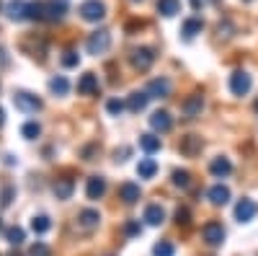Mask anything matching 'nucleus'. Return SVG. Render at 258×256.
<instances>
[{"label": "nucleus", "mask_w": 258, "mask_h": 256, "mask_svg": "<svg viewBox=\"0 0 258 256\" xmlns=\"http://www.w3.org/2000/svg\"><path fill=\"white\" fill-rule=\"evenodd\" d=\"M232 31H235V29H232L230 21H220V26H217V34H220V36L230 39V36H232Z\"/></svg>", "instance_id": "obj_41"}, {"label": "nucleus", "mask_w": 258, "mask_h": 256, "mask_svg": "<svg viewBox=\"0 0 258 256\" xmlns=\"http://www.w3.org/2000/svg\"><path fill=\"white\" fill-rule=\"evenodd\" d=\"M124 109H126V104L121 98H109V101H106V112H109L111 117H121Z\"/></svg>", "instance_id": "obj_35"}, {"label": "nucleus", "mask_w": 258, "mask_h": 256, "mask_svg": "<svg viewBox=\"0 0 258 256\" xmlns=\"http://www.w3.org/2000/svg\"><path fill=\"white\" fill-rule=\"evenodd\" d=\"M202 109H204V93H202V91H194V93L186 96L183 104H181V114H183L186 119L202 117Z\"/></svg>", "instance_id": "obj_5"}, {"label": "nucleus", "mask_w": 258, "mask_h": 256, "mask_svg": "<svg viewBox=\"0 0 258 256\" xmlns=\"http://www.w3.org/2000/svg\"><path fill=\"white\" fill-rule=\"evenodd\" d=\"M255 212H258V204L245 197V199H240L238 204H235V220L238 223H250L255 218Z\"/></svg>", "instance_id": "obj_8"}, {"label": "nucleus", "mask_w": 258, "mask_h": 256, "mask_svg": "<svg viewBox=\"0 0 258 256\" xmlns=\"http://www.w3.org/2000/svg\"><path fill=\"white\" fill-rule=\"evenodd\" d=\"M202 29H204V21H202V18H186L181 34H183L186 39H194L197 34H202Z\"/></svg>", "instance_id": "obj_26"}, {"label": "nucleus", "mask_w": 258, "mask_h": 256, "mask_svg": "<svg viewBox=\"0 0 258 256\" xmlns=\"http://www.w3.org/2000/svg\"><path fill=\"white\" fill-rule=\"evenodd\" d=\"M150 127H153L155 132L165 135V132H170V127H173V117H170L165 109H160V112H153V117H150Z\"/></svg>", "instance_id": "obj_11"}, {"label": "nucleus", "mask_w": 258, "mask_h": 256, "mask_svg": "<svg viewBox=\"0 0 258 256\" xmlns=\"http://www.w3.org/2000/svg\"><path fill=\"white\" fill-rule=\"evenodd\" d=\"M78 13H80L83 21H88V24H98V21L106 18V6L101 0H85V3H80Z\"/></svg>", "instance_id": "obj_1"}, {"label": "nucleus", "mask_w": 258, "mask_h": 256, "mask_svg": "<svg viewBox=\"0 0 258 256\" xmlns=\"http://www.w3.org/2000/svg\"><path fill=\"white\" fill-rule=\"evenodd\" d=\"M142 220H145L147 225H163V223H165V210H163L160 204H147Z\"/></svg>", "instance_id": "obj_20"}, {"label": "nucleus", "mask_w": 258, "mask_h": 256, "mask_svg": "<svg viewBox=\"0 0 258 256\" xmlns=\"http://www.w3.org/2000/svg\"><path fill=\"white\" fill-rule=\"evenodd\" d=\"M129 62H132L135 70L147 73L150 68H153V62H155V49H150V47H137L132 55H129Z\"/></svg>", "instance_id": "obj_3"}, {"label": "nucleus", "mask_w": 258, "mask_h": 256, "mask_svg": "<svg viewBox=\"0 0 258 256\" xmlns=\"http://www.w3.org/2000/svg\"><path fill=\"white\" fill-rule=\"evenodd\" d=\"M29 256H49V248H47V243L36 241V243L29 248Z\"/></svg>", "instance_id": "obj_38"}, {"label": "nucleus", "mask_w": 258, "mask_h": 256, "mask_svg": "<svg viewBox=\"0 0 258 256\" xmlns=\"http://www.w3.org/2000/svg\"><path fill=\"white\" fill-rule=\"evenodd\" d=\"M170 179H173V186H178V189H188L191 186V174L186 168H176L173 174H170Z\"/></svg>", "instance_id": "obj_29"}, {"label": "nucleus", "mask_w": 258, "mask_h": 256, "mask_svg": "<svg viewBox=\"0 0 258 256\" xmlns=\"http://www.w3.org/2000/svg\"><path fill=\"white\" fill-rule=\"evenodd\" d=\"M140 197H142V189H140V184L124 181V184L119 186V199H121L124 204H137V202H140Z\"/></svg>", "instance_id": "obj_12"}, {"label": "nucleus", "mask_w": 258, "mask_h": 256, "mask_svg": "<svg viewBox=\"0 0 258 256\" xmlns=\"http://www.w3.org/2000/svg\"><path fill=\"white\" fill-rule=\"evenodd\" d=\"M101 223V215H98V210H80V215H78V225L83 230H96Z\"/></svg>", "instance_id": "obj_16"}, {"label": "nucleus", "mask_w": 258, "mask_h": 256, "mask_svg": "<svg viewBox=\"0 0 258 256\" xmlns=\"http://www.w3.org/2000/svg\"><path fill=\"white\" fill-rule=\"evenodd\" d=\"M21 135H24L26 140H36V137L41 135V127H39V122H26L24 127H21Z\"/></svg>", "instance_id": "obj_33"}, {"label": "nucleus", "mask_w": 258, "mask_h": 256, "mask_svg": "<svg viewBox=\"0 0 258 256\" xmlns=\"http://www.w3.org/2000/svg\"><path fill=\"white\" fill-rule=\"evenodd\" d=\"M26 6L29 3H24V0H11V3L6 6V16L11 21H24L26 18Z\"/></svg>", "instance_id": "obj_24"}, {"label": "nucleus", "mask_w": 258, "mask_h": 256, "mask_svg": "<svg viewBox=\"0 0 258 256\" xmlns=\"http://www.w3.org/2000/svg\"><path fill=\"white\" fill-rule=\"evenodd\" d=\"M132 3H142V0H132Z\"/></svg>", "instance_id": "obj_44"}, {"label": "nucleus", "mask_w": 258, "mask_h": 256, "mask_svg": "<svg viewBox=\"0 0 258 256\" xmlns=\"http://www.w3.org/2000/svg\"><path fill=\"white\" fill-rule=\"evenodd\" d=\"M13 104H16V109H21L24 114H36L41 109V98L29 93V91H16L13 93Z\"/></svg>", "instance_id": "obj_4"}, {"label": "nucleus", "mask_w": 258, "mask_h": 256, "mask_svg": "<svg viewBox=\"0 0 258 256\" xmlns=\"http://www.w3.org/2000/svg\"><path fill=\"white\" fill-rule=\"evenodd\" d=\"M209 171H212V176H214V179H225V176L232 174V163H230V158L217 156V158L209 163Z\"/></svg>", "instance_id": "obj_14"}, {"label": "nucleus", "mask_w": 258, "mask_h": 256, "mask_svg": "<svg viewBox=\"0 0 258 256\" xmlns=\"http://www.w3.org/2000/svg\"><path fill=\"white\" fill-rule=\"evenodd\" d=\"M85 194H88V199H101L106 194V179L103 176H91L88 184H85Z\"/></svg>", "instance_id": "obj_15"}, {"label": "nucleus", "mask_w": 258, "mask_h": 256, "mask_svg": "<svg viewBox=\"0 0 258 256\" xmlns=\"http://www.w3.org/2000/svg\"><path fill=\"white\" fill-rule=\"evenodd\" d=\"M158 13L165 18H173L181 13V0H158Z\"/></svg>", "instance_id": "obj_25"}, {"label": "nucleus", "mask_w": 258, "mask_h": 256, "mask_svg": "<svg viewBox=\"0 0 258 256\" xmlns=\"http://www.w3.org/2000/svg\"><path fill=\"white\" fill-rule=\"evenodd\" d=\"M176 223H178V225H188V223H191V212H188L186 207H178V212H176Z\"/></svg>", "instance_id": "obj_40"}, {"label": "nucleus", "mask_w": 258, "mask_h": 256, "mask_svg": "<svg viewBox=\"0 0 258 256\" xmlns=\"http://www.w3.org/2000/svg\"><path fill=\"white\" fill-rule=\"evenodd\" d=\"M49 228H52V220H49L47 215H36V218L31 220V230L39 233V236H41V233H47Z\"/></svg>", "instance_id": "obj_31"}, {"label": "nucleus", "mask_w": 258, "mask_h": 256, "mask_svg": "<svg viewBox=\"0 0 258 256\" xmlns=\"http://www.w3.org/2000/svg\"><path fill=\"white\" fill-rule=\"evenodd\" d=\"M111 47V34L106 29H98L88 36V41H85V49H88V55H103L106 49Z\"/></svg>", "instance_id": "obj_2"}, {"label": "nucleus", "mask_w": 258, "mask_h": 256, "mask_svg": "<svg viewBox=\"0 0 258 256\" xmlns=\"http://www.w3.org/2000/svg\"><path fill=\"white\" fill-rule=\"evenodd\" d=\"M158 174V163H155V158H140V163H137V176L140 179H153Z\"/></svg>", "instance_id": "obj_23"}, {"label": "nucleus", "mask_w": 258, "mask_h": 256, "mask_svg": "<svg viewBox=\"0 0 258 256\" xmlns=\"http://www.w3.org/2000/svg\"><path fill=\"white\" fill-rule=\"evenodd\" d=\"M160 137L158 135H153V132H145V135H140V147L147 153V156H153V153H158L160 150Z\"/></svg>", "instance_id": "obj_22"}, {"label": "nucleus", "mask_w": 258, "mask_h": 256, "mask_svg": "<svg viewBox=\"0 0 258 256\" xmlns=\"http://www.w3.org/2000/svg\"><path fill=\"white\" fill-rule=\"evenodd\" d=\"M13 197H16V186H3V189H0V207L6 210L13 202Z\"/></svg>", "instance_id": "obj_36"}, {"label": "nucleus", "mask_w": 258, "mask_h": 256, "mask_svg": "<svg viewBox=\"0 0 258 256\" xmlns=\"http://www.w3.org/2000/svg\"><path fill=\"white\" fill-rule=\"evenodd\" d=\"M52 189H54V197L57 199H70L73 191H75V181L73 179H57Z\"/></svg>", "instance_id": "obj_21"}, {"label": "nucleus", "mask_w": 258, "mask_h": 256, "mask_svg": "<svg viewBox=\"0 0 258 256\" xmlns=\"http://www.w3.org/2000/svg\"><path fill=\"white\" fill-rule=\"evenodd\" d=\"M70 0H47V21H62Z\"/></svg>", "instance_id": "obj_19"}, {"label": "nucleus", "mask_w": 258, "mask_h": 256, "mask_svg": "<svg viewBox=\"0 0 258 256\" xmlns=\"http://www.w3.org/2000/svg\"><path fill=\"white\" fill-rule=\"evenodd\" d=\"M98 91H101V83H98V75H96V73L80 75V80H78V93H83V96H96Z\"/></svg>", "instance_id": "obj_10"}, {"label": "nucleus", "mask_w": 258, "mask_h": 256, "mask_svg": "<svg viewBox=\"0 0 258 256\" xmlns=\"http://www.w3.org/2000/svg\"><path fill=\"white\" fill-rule=\"evenodd\" d=\"M6 238H8V243H11V246H21V243L26 241V233H24V228L13 225V228H8V230H6Z\"/></svg>", "instance_id": "obj_30"}, {"label": "nucleus", "mask_w": 258, "mask_h": 256, "mask_svg": "<svg viewBox=\"0 0 258 256\" xmlns=\"http://www.w3.org/2000/svg\"><path fill=\"white\" fill-rule=\"evenodd\" d=\"M129 153H132V150H129V147H121V150H119V147H116V150H114V158H116L119 163H124V161L129 158Z\"/></svg>", "instance_id": "obj_42"}, {"label": "nucleus", "mask_w": 258, "mask_h": 256, "mask_svg": "<svg viewBox=\"0 0 258 256\" xmlns=\"http://www.w3.org/2000/svg\"><path fill=\"white\" fill-rule=\"evenodd\" d=\"M62 65H64V68H78V65H80V55L73 52V49L64 52V55H62Z\"/></svg>", "instance_id": "obj_37"}, {"label": "nucleus", "mask_w": 258, "mask_h": 256, "mask_svg": "<svg viewBox=\"0 0 258 256\" xmlns=\"http://www.w3.org/2000/svg\"><path fill=\"white\" fill-rule=\"evenodd\" d=\"M255 112H258V101H255Z\"/></svg>", "instance_id": "obj_45"}, {"label": "nucleus", "mask_w": 258, "mask_h": 256, "mask_svg": "<svg viewBox=\"0 0 258 256\" xmlns=\"http://www.w3.org/2000/svg\"><path fill=\"white\" fill-rule=\"evenodd\" d=\"M207 197H209V202H212V204L222 207V204H227V202H230V189H227L225 184H214V186L207 191Z\"/></svg>", "instance_id": "obj_17"}, {"label": "nucleus", "mask_w": 258, "mask_h": 256, "mask_svg": "<svg viewBox=\"0 0 258 256\" xmlns=\"http://www.w3.org/2000/svg\"><path fill=\"white\" fill-rule=\"evenodd\" d=\"M250 88H253V78H250V73H245V70H235V73L230 75V91H232V96H245Z\"/></svg>", "instance_id": "obj_6"}, {"label": "nucleus", "mask_w": 258, "mask_h": 256, "mask_svg": "<svg viewBox=\"0 0 258 256\" xmlns=\"http://www.w3.org/2000/svg\"><path fill=\"white\" fill-rule=\"evenodd\" d=\"M170 91H173V85H170L168 78H155V80H150V83H147V93H150V98H168Z\"/></svg>", "instance_id": "obj_9"}, {"label": "nucleus", "mask_w": 258, "mask_h": 256, "mask_svg": "<svg viewBox=\"0 0 258 256\" xmlns=\"http://www.w3.org/2000/svg\"><path fill=\"white\" fill-rule=\"evenodd\" d=\"M202 236H204V241L209 243V246H222L225 243V228L220 225V223H207L204 228H202Z\"/></svg>", "instance_id": "obj_7"}, {"label": "nucleus", "mask_w": 258, "mask_h": 256, "mask_svg": "<svg viewBox=\"0 0 258 256\" xmlns=\"http://www.w3.org/2000/svg\"><path fill=\"white\" fill-rule=\"evenodd\" d=\"M68 91H70V83H68L64 75H54L49 80V93L52 96H68Z\"/></svg>", "instance_id": "obj_27"}, {"label": "nucleus", "mask_w": 258, "mask_h": 256, "mask_svg": "<svg viewBox=\"0 0 258 256\" xmlns=\"http://www.w3.org/2000/svg\"><path fill=\"white\" fill-rule=\"evenodd\" d=\"M181 153L183 156H188V158H194V156H199L202 153V147H204V140L199 137V135H186L183 140H181Z\"/></svg>", "instance_id": "obj_13"}, {"label": "nucleus", "mask_w": 258, "mask_h": 256, "mask_svg": "<svg viewBox=\"0 0 258 256\" xmlns=\"http://www.w3.org/2000/svg\"><path fill=\"white\" fill-rule=\"evenodd\" d=\"M0 65H8V52H6V47H0Z\"/></svg>", "instance_id": "obj_43"}, {"label": "nucleus", "mask_w": 258, "mask_h": 256, "mask_svg": "<svg viewBox=\"0 0 258 256\" xmlns=\"http://www.w3.org/2000/svg\"><path fill=\"white\" fill-rule=\"evenodd\" d=\"M26 18H29V21H44V18H47V3H41V0H36V3H29V6H26Z\"/></svg>", "instance_id": "obj_28"}, {"label": "nucleus", "mask_w": 258, "mask_h": 256, "mask_svg": "<svg viewBox=\"0 0 258 256\" xmlns=\"http://www.w3.org/2000/svg\"><path fill=\"white\" fill-rule=\"evenodd\" d=\"M212 3H220V0H212Z\"/></svg>", "instance_id": "obj_46"}, {"label": "nucleus", "mask_w": 258, "mask_h": 256, "mask_svg": "<svg viewBox=\"0 0 258 256\" xmlns=\"http://www.w3.org/2000/svg\"><path fill=\"white\" fill-rule=\"evenodd\" d=\"M124 233H126V236H140V233H142L140 220H129V223H126V228H124Z\"/></svg>", "instance_id": "obj_39"}, {"label": "nucleus", "mask_w": 258, "mask_h": 256, "mask_svg": "<svg viewBox=\"0 0 258 256\" xmlns=\"http://www.w3.org/2000/svg\"><path fill=\"white\" fill-rule=\"evenodd\" d=\"M245 3H250V0H245Z\"/></svg>", "instance_id": "obj_47"}, {"label": "nucleus", "mask_w": 258, "mask_h": 256, "mask_svg": "<svg viewBox=\"0 0 258 256\" xmlns=\"http://www.w3.org/2000/svg\"><path fill=\"white\" fill-rule=\"evenodd\" d=\"M24 49H26V52H29L31 57H39V60H44V52H47V44H44V41H41V44L36 47V44H34V41H31V39H26V41H24Z\"/></svg>", "instance_id": "obj_32"}, {"label": "nucleus", "mask_w": 258, "mask_h": 256, "mask_svg": "<svg viewBox=\"0 0 258 256\" xmlns=\"http://www.w3.org/2000/svg\"><path fill=\"white\" fill-rule=\"evenodd\" d=\"M147 101H150V93L147 91H135V93H129V98H126V109L140 114L145 106H147Z\"/></svg>", "instance_id": "obj_18"}, {"label": "nucleus", "mask_w": 258, "mask_h": 256, "mask_svg": "<svg viewBox=\"0 0 258 256\" xmlns=\"http://www.w3.org/2000/svg\"><path fill=\"white\" fill-rule=\"evenodd\" d=\"M173 253H176V248L170 241H158L153 246V256H173Z\"/></svg>", "instance_id": "obj_34"}]
</instances>
